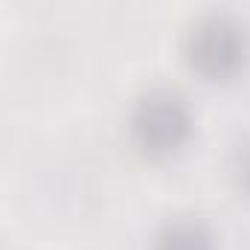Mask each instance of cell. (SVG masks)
<instances>
[{
    "mask_svg": "<svg viewBox=\"0 0 250 250\" xmlns=\"http://www.w3.org/2000/svg\"><path fill=\"white\" fill-rule=\"evenodd\" d=\"M151 250H218L212 230L198 221V218H172L166 221L154 242Z\"/></svg>",
    "mask_w": 250,
    "mask_h": 250,
    "instance_id": "obj_3",
    "label": "cell"
},
{
    "mask_svg": "<svg viewBox=\"0 0 250 250\" xmlns=\"http://www.w3.org/2000/svg\"><path fill=\"white\" fill-rule=\"evenodd\" d=\"M195 117L187 96L172 87H151L140 93L128 114L131 140L151 157L181 151L192 137Z\"/></svg>",
    "mask_w": 250,
    "mask_h": 250,
    "instance_id": "obj_2",
    "label": "cell"
},
{
    "mask_svg": "<svg viewBox=\"0 0 250 250\" xmlns=\"http://www.w3.org/2000/svg\"><path fill=\"white\" fill-rule=\"evenodd\" d=\"M236 178H239L242 189L250 195V143H245L236 154Z\"/></svg>",
    "mask_w": 250,
    "mask_h": 250,
    "instance_id": "obj_4",
    "label": "cell"
},
{
    "mask_svg": "<svg viewBox=\"0 0 250 250\" xmlns=\"http://www.w3.org/2000/svg\"><path fill=\"white\" fill-rule=\"evenodd\" d=\"M187 64L209 82L233 79L250 59V29L233 12H207L184 35Z\"/></svg>",
    "mask_w": 250,
    "mask_h": 250,
    "instance_id": "obj_1",
    "label": "cell"
}]
</instances>
